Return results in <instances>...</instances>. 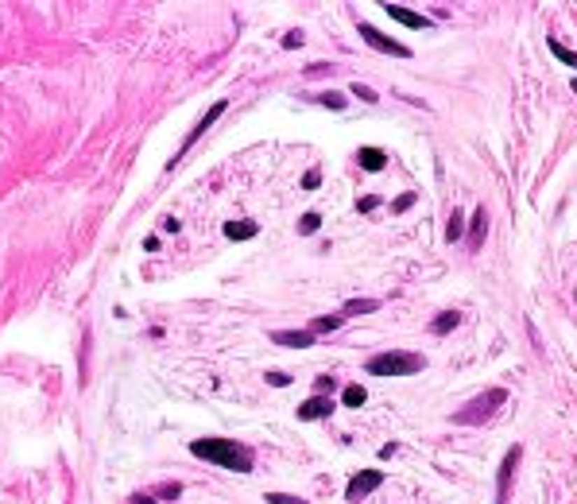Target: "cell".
<instances>
[{"mask_svg":"<svg viewBox=\"0 0 577 504\" xmlns=\"http://www.w3.org/2000/svg\"><path fill=\"white\" fill-rule=\"evenodd\" d=\"M190 454L201 458V462L221 465V470H233V473H252V465H256L252 446L236 442V438H194Z\"/></svg>","mask_w":577,"mask_h":504,"instance_id":"cell-1","label":"cell"},{"mask_svg":"<svg viewBox=\"0 0 577 504\" xmlns=\"http://www.w3.org/2000/svg\"><path fill=\"white\" fill-rule=\"evenodd\" d=\"M504 400H508V392H504V388H488V392L473 396L465 407H457V412H453V423H461V427H477V423L492 419L496 407H500Z\"/></svg>","mask_w":577,"mask_h":504,"instance_id":"cell-2","label":"cell"},{"mask_svg":"<svg viewBox=\"0 0 577 504\" xmlns=\"http://www.w3.org/2000/svg\"><path fill=\"white\" fill-rule=\"evenodd\" d=\"M369 372L372 377H415V372H422V357H418V353H407V349L376 353V357L369 361Z\"/></svg>","mask_w":577,"mask_h":504,"instance_id":"cell-3","label":"cell"},{"mask_svg":"<svg viewBox=\"0 0 577 504\" xmlns=\"http://www.w3.org/2000/svg\"><path fill=\"white\" fill-rule=\"evenodd\" d=\"M360 39L369 43V47H376L380 55H395V59H411V47H407V43H399V39H392V35L376 31V27H372V24H360Z\"/></svg>","mask_w":577,"mask_h":504,"instance_id":"cell-4","label":"cell"},{"mask_svg":"<svg viewBox=\"0 0 577 504\" xmlns=\"http://www.w3.org/2000/svg\"><path fill=\"white\" fill-rule=\"evenodd\" d=\"M519 462H523V446H511L500 462V473H496V504H508V493H511V477H515Z\"/></svg>","mask_w":577,"mask_h":504,"instance_id":"cell-5","label":"cell"},{"mask_svg":"<svg viewBox=\"0 0 577 504\" xmlns=\"http://www.w3.org/2000/svg\"><path fill=\"white\" fill-rule=\"evenodd\" d=\"M380 485H384V473H380V470H360L357 477H352L349 485H345V500L357 504V500H364L369 493H376Z\"/></svg>","mask_w":577,"mask_h":504,"instance_id":"cell-6","label":"cell"},{"mask_svg":"<svg viewBox=\"0 0 577 504\" xmlns=\"http://www.w3.org/2000/svg\"><path fill=\"white\" fill-rule=\"evenodd\" d=\"M225 105H229V101H218V105H213V109H209V113H206V117H201V120H198V125H194V128H190V136H186V140H183V148H178V151H175V160H171V167H175V163H178V160H183L186 151H190V148H194V144H198V140H201V136H206V128H209V125H213V120H218V117H221V113H225Z\"/></svg>","mask_w":577,"mask_h":504,"instance_id":"cell-7","label":"cell"},{"mask_svg":"<svg viewBox=\"0 0 577 504\" xmlns=\"http://www.w3.org/2000/svg\"><path fill=\"white\" fill-rule=\"evenodd\" d=\"M299 419L314 423V419H326V415H334V396H310L306 403H299Z\"/></svg>","mask_w":577,"mask_h":504,"instance_id":"cell-8","label":"cell"},{"mask_svg":"<svg viewBox=\"0 0 577 504\" xmlns=\"http://www.w3.org/2000/svg\"><path fill=\"white\" fill-rule=\"evenodd\" d=\"M271 342L287 345V349H310V345H314V334H310V330H276Z\"/></svg>","mask_w":577,"mask_h":504,"instance_id":"cell-9","label":"cell"},{"mask_svg":"<svg viewBox=\"0 0 577 504\" xmlns=\"http://www.w3.org/2000/svg\"><path fill=\"white\" fill-rule=\"evenodd\" d=\"M384 12L395 20V24H403V27H430V20L427 16H418V12H411V8H403V4H384Z\"/></svg>","mask_w":577,"mask_h":504,"instance_id":"cell-10","label":"cell"},{"mask_svg":"<svg viewBox=\"0 0 577 504\" xmlns=\"http://www.w3.org/2000/svg\"><path fill=\"white\" fill-rule=\"evenodd\" d=\"M485 229H488V214H485V206H477L473 210V218H469V248L477 252L480 248V241H485Z\"/></svg>","mask_w":577,"mask_h":504,"instance_id":"cell-11","label":"cell"},{"mask_svg":"<svg viewBox=\"0 0 577 504\" xmlns=\"http://www.w3.org/2000/svg\"><path fill=\"white\" fill-rule=\"evenodd\" d=\"M256 233H259V225H256V221H248V218H244V221H229V225H225L229 241H252Z\"/></svg>","mask_w":577,"mask_h":504,"instance_id":"cell-12","label":"cell"},{"mask_svg":"<svg viewBox=\"0 0 577 504\" xmlns=\"http://www.w3.org/2000/svg\"><path fill=\"white\" fill-rule=\"evenodd\" d=\"M357 160H360V167H364V171H372V175L387 167V155H384L380 148H360V155H357Z\"/></svg>","mask_w":577,"mask_h":504,"instance_id":"cell-13","label":"cell"},{"mask_svg":"<svg viewBox=\"0 0 577 504\" xmlns=\"http://www.w3.org/2000/svg\"><path fill=\"white\" fill-rule=\"evenodd\" d=\"M341 314H322V318H314V326H310V334L322 337V334H334V330H341Z\"/></svg>","mask_w":577,"mask_h":504,"instance_id":"cell-14","label":"cell"},{"mask_svg":"<svg viewBox=\"0 0 577 504\" xmlns=\"http://www.w3.org/2000/svg\"><path fill=\"white\" fill-rule=\"evenodd\" d=\"M372 311H380V302H376V299H345L341 318H345V314H372Z\"/></svg>","mask_w":577,"mask_h":504,"instance_id":"cell-15","label":"cell"},{"mask_svg":"<svg viewBox=\"0 0 577 504\" xmlns=\"http://www.w3.org/2000/svg\"><path fill=\"white\" fill-rule=\"evenodd\" d=\"M461 237H465V214L461 210H453L450 214V221H446V241H461Z\"/></svg>","mask_w":577,"mask_h":504,"instance_id":"cell-16","label":"cell"},{"mask_svg":"<svg viewBox=\"0 0 577 504\" xmlns=\"http://www.w3.org/2000/svg\"><path fill=\"white\" fill-rule=\"evenodd\" d=\"M364 400H369V392H364V384H349V388H345V392H341V403H345V407H360V403H364Z\"/></svg>","mask_w":577,"mask_h":504,"instance_id":"cell-17","label":"cell"},{"mask_svg":"<svg viewBox=\"0 0 577 504\" xmlns=\"http://www.w3.org/2000/svg\"><path fill=\"white\" fill-rule=\"evenodd\" d=\"M457 322H461V314H457V311H442V314L434 318V326H430V330H434V334H450V330L457 326Z\"/></svg>","mask_w":577,"mask_h":504,"instance_id":"cell-18","label":"cell"},{"mask_svg":"<svg viewBox=\"0 0 577 504\" xmlns=\"http://www.w3.org/2000/svg\"><path fill=\"white\" fill-rule=\"evenodd\" d=\"M151 496H155V500H178V496H183V485H178V481H163Z\"/></svg>","mask_w":577,"mask_h":504,"instance_id":"cell-19","label":"cell"},{"mask_svg":"<svg viewBox=\"0 0 577 504\" xmlns=\"http://www.w3.org/2000/svg\"><path fill=\"white\" fill-rule=\"evenodd\" d=\"M318 229H322V218H318V214H302V221H299V233H302V237H314Z\"/></svg>","mask_w":577,"mask_h":504,"instance_id":"cell-20","label":"cell"},{"mask_svg":"<svg viewBox=\"0 0 577 504\" xmlns=\"http://www.w3.org/2000/svg\"><path fill=\"white\" fill-rule=\"evenodd\" d=\"M550 55H554V59H562L569 70H577V55H574V50H566L562 43H554V39H550Z\"/></svg>","mask_w":577,"mask_h":504,"instance_id":"cell-21","label":"cell"},{"mask_svg":"<svg viewBox=\"0 0 577 504\" xmlns=\"http://www.w3.org/2000/svg\"><path fill=\"white\" fill-rule=\"evenodd\" d=\"M318 105H326V109L341 113V109H345V97H341V93H322V97H318Z\"/></svg>","mask_w":577,"mask_h":504,"instance_id":"cell-22","label":"cell"},{"mask_svg":"<svg viewBox=\"0 0 577 504\" xmlns=\"http://www.w3.org/2000/svg\"><path fill=\"white\" fill-rule=\"evenodd\" d=\"M376 206H380L376 194H360V198H357V210H360V214H372Z\"/></svg>","mask_w":577,"mask_h":504,"instance_id":"cell-23","label":"cell"},{"mask_svg":"<svg viewBox=\"0 0 577 504\" xmlns=\"http://www.w3.org/2000/svg\"><path fill=\"white\" fill-rule=\"evenodd\" d=\"M268 504H306L302 496H291V493H268Z\"/></svg>","mask_w":577,"mask_h":504,"instance_id":"cell-24","label":"cell"},{"mask_svg":"<svg viewBox=\"0 0 577 504\" xmlns=\"http://www.w3.org/2000/svg\"><path fill=\"white\" fill-rule=\"evenodd\" d=\"M334 384H337L334 377H318V380H314V396H329V392H334Z\"/></svg>","mask_w":577,"mask_h":504,"instance_id":"cell-25","label":"cell"},{"mask_svg":"<svg viewBox=\"0 0 577 504\" xmlns=\"http://www.w3.org/2000/svg\"><path fill=\"white\" fill-rule=\"evenodd\" d=\"M352 97H360V101H369V105H372V101H376V90H372V85H352Z\"/></svg>","mask_w":577,"mask_h":504,"instance_id":"cell-26","label":"cell"},{"mask_svg":"<svg viewBox=\"0 0 577 504\" xmlns=\"http://www.w3.org/2000/svg\"><path fill=\"white\" fill-rule=\"evenodd\" d=\"M415 198H418V194H411V190H407V194H399V198H395V206H392V210H395V214L411 210V206H415Z\"/></svg>","mask_w":577,"mask_h":504,"instance_id":"cell-27","label":"cell"},{"mask_svg":"<svg viewBox=\"0 0 577 504\" xmlns=\"http://www.w3.org/2000/svg\"><path fill=\"white\" fill-rule=\"evenodd\" d=\"M264 380H268L271 388H287V384H291V377H287V372H268Z\"/></svg>","mask_w":577,"mask_h":504,"instance_id":"cell-28","label":"cell"},{"mask_svg":"<svg viewBox=\"0 0 577 504\" xmlns=\"http://www.w3.org/2000/svg\"><path fill=\"white\" fill-rule=\"evenodd\" d=\"M318 183H322V171H306V175H302V186H306V190H318Z\"/></svg>","mask_w":577,"mask_h":504,"instance_id":"cell-29","label":"cell"},{"mask_svg":"<svg viewBox=\"0 0 577 504\" xmlns=\"http://www.w3.org/2000/svg\"><path fill=\"white\" fill-rule=\"evenodd\" d=\"M322 74H334V66H326V62H314V66H306V78H322Z\"/></svg>","mask_w":577,"mask_h":504,"instance_id":"cell-30","label":"cell"},{"mask_svg":"<svg viewBox=\"0 0 577 504\" xmlns=\"http://www.w3.org/2000/svg\"><path fill=\"white\" fill-rule=\"evenodd\" d=\"M283 47H287V50L302 47V31H287V35H283Z\"/></svg>","mask_w":577,"mask_h":504,"instance_id":"cell-31","label":"cell"},{"mask_svg":"<svg viewBox=\"0 0 577 504\" xmlns=\"http://www.w3.org/2000/svg\"><path fill=\"white\" fill-rule=\"evenodd\" d=\"M128 504H159V500H155L151 493H132V496H128Z\"/></svg>","mask_w":577,"mask_h":504,"instance_id":"cell-32","label":"cell"},{"mask_svg":"<svg viewBox=\"0 0 577 504\" xmlns=\"http://www.w3.org/2000/svg\"><path fill=\"white\" fill-rule=\"evenodd\" d=\"M163 229H167V233H178L183 225H178V218H167V221H163Z\"/></svg>","mask_w":577,"mask_h":504,"instance_id":"cell-33","label":"cell"},{"mask_svg":"<svg viewBox=\"0 0 577 504\" xmlns=\"http://www.w3.org/2000/svg\"><path fill=\"white\" fill-rule=\"evenodd\" d=\"M569 85H574V93H577V78H574V82H569Z\"/></svg>","mask_w":577,"mask_h":504,"instance_id":"cell-34","label":"cell"}]
</instances>
